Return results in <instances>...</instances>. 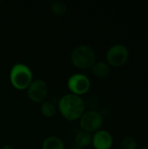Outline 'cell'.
Segmentation results:
<instances>
[{
  "label": "cell",
  "mask_w": 148,
  "mask_h": 149,
  "mask_svg": "<svg viewBox=\"0 0 148 149\" xmlns=\"http://www.w3.org/2000/svg\"><path fill=\"white\" fill-rule=\"evenodd\" d=\"M120 149H139V147L134 138L126 136L120 141Z\"/></svg>",
  "instance_id": "14"
},
{
  "label": "cell",
  "mask_w": 148,
  "mask_h": 149,
  "mask_svg": "<svg viewBox=\"0 0 148 149\" xmlns=\"http://www.w3.org/2000/svg\"><path fill=\"white\" fill-rule=\"evenodd\" d=\"M67 86L72 94L80 96L88 93L91 88V81L85 74L75 73L69 78Z\"/></svg>",
  "instance_id": "6"
},
{
  "label": "cell",
  "mask_w": 148,
  "mask_h": 149,
  "mask_svg": "<svg viewBox=\"0 0 148 149\" xmlns=\"http://www.w3.org/2000/svg\"><path fill=\"white\" fill-rule=\"evenodd\" d=\"M71 62L77 68L86 70L91 69L96 63V54L94 50L85 45H79L71 53Z\"/></svg>",
  "instance_id": "2"
},
{
  "label": "cell",
  "mask_w": 148,
  "mask_h": 149,
  "mask_svg": "<svg viewBox=\"0 0 148 149\" xmlns=\"http://www.w3.org/2000/svg\"><path fill=\"white\" fill-rule=\"evenodd\" d=\"M91 72L93 76H95L99 79H104L110 74L111 67L106 62L99 61V62H96L92 66Z\"/></svg>",
  "instance_id": "9"
},
{
  "label": "cell",
  "mask_w": 148,
  "mask_h": 149,
  "mask_svg": "<svg viewBox=\"0 0 148 149\" xmlns=\"http://www.w3.org/2000/svg\"><path fill=\"white\" fill-rule=\"evenodd\" d=\"M147 40H148V38H147Z\"/></svg>",
  "instance_id": "19"
},
{
  "label": "cell",
  "mask_w": 148,
  "mask_h": 149,
  "mask_svg": "<svg viewBox=\"0 0 148 149\" xmlns=\"http://www.w3.org/2000/svg\"><path fill=\"white\" fill-rule=\"evenodd\" d=\"M69 149H78V148H69Z\"/></svg>",
  "instance_id": "17"
},
{
  "label": "cell",
  "mask_w": 148,
  "mask_h": 149,
  "mask_svg": "<svg viewBox=\"0 0 148 149\" xmlns=\"http://www.w3.org/2000/svg\"><path fill=\"white\" fill-rule=\"evenodd\" d=\"M42 149H65V144L60 138L50 136L43 141Z\"/></svg>",
  "instance_id": "10"
},
{
  "label": "cell",
  "mask_w": 148,
  "mask_h": 149,
  "mask_svg": "<svg viewBox=\"0 0 148 149\" xmlns=\"http://www.w3.org/2000/svg\"><path fill=\"white\" fill-rule=\"evenodd\" d=\"M140 149H148V147H142V148H140Z\"/></svg>",
  "instance_id": "16"
},
{
  "label": "cell",
  "mask_w": 148,
  "mask_h": 149,
  "mask_svg": "<svg viewBox=\"0 0 148 149\" xmlns=\"http://www.w3.org/2000/svg\"><path fill=\"white\" fill-rule=\"evenodd\" d=\"M0 149H13V148L11 146H9V145H4V146H3Z\"/></svg>",
  "instance_id": "15"
},
{
  "label": "cell",
  "mask_w": 148,
  "mask_h": 149,
  "mask_svg": "<svg viewBox=\"0 0 148 149\" xmlns=\"http://www.w3.org/2000/svg\"><path fill=\"white\" fill-rule=\"evenodd\" d=\"M50 9L51 10V12L55 15V16H58V17H62L64 16L66 11H67V8H66V5L62 3V2H58V1H55V2H52L51 3V6H50Z\"/></svg>",
  "instance_id": "12"
},
{
  "label": "cell",
  "mask_w": 148,
  "mask_h": 149,
  "mask_svg": "<svg viewBox=\"0 0 148 149\" xmlns=\"http://www.w3.org/2000/svg\"><path fill=\"white\" fill-rule=\"evenodd\" d=\"M48 87L46 83L42 79H35L27 88L29 99L35 103H43L47 96Z\"/></svg>",
  "instance_id": "7"
},
{
  "label": "cell",
  "mask_w": 148,
  "mask_h": 149,
  "mask_svg": "<svg viewBox=\"0 0 148 149\" xmlns=\"http://www.w3.org/2000/svg\"><path fill=\"white\" fill-rule=\"evenodd\" d=\"M80 127L83 131L87 133L98 132L104 122L102 114L95 110H89L85 112L80 117Z\"/></svg>",
  "instance_id": "5"
},
{
  "label": "cell",
  "mask_w": 148,
  "mask_h": 149,
  "mask_svg": "<svg viewBox=\"0 0 148 149\" xmlns=\"http://www.w3.org/2000/svg\"><path fill=\"white\" fill-rule=\"evenodd\" d=\"M106 58V63L110 66L119 67L127 62L129 58V50L122 44H116L108 49Z\"/></svg>",
  "instance_id": "4"
},
{
  "label": "cell",
  "mask_w": 148,
  "mask_h": 149,
  "mask_svg": "<svg viewBox=\"0 0 148 149\" xmlns=\"http://www.w3.org/2000/svg\"><path fill=\"white\" fill-rule=\"evenodd\" d=\"M11 86L17 90H25L32 82V72L30 67L24 64L14 65L10 72Z\"/></svg>",
  "instance_id": "3"
},
{
  "label": "cell",
  "mask_w": 148,
  "mask_h": 149,
  "mask_svg": "<svg viewBox=\"0 0 148 149\" xmlns=\"http://www.w3.org/2000/svg\"><path fill=\"white\" fill-rule=\"evenodd\" d=\"M1 3H2V1H0V4H1Z\"/></svg>",
  "instance_id": "18"
},
{
  "label": "cell",
  "mask_w": 148,
  "mask_h": 149,
  "mask_svg": "<svg viewBox=\"0 0 148 149\" xmlns=\"http://www.w3.org/2000/svg\"><path fill=\"white\" fill-rule=\"evenodd\" d=\"M58 109L65 119L73 121L80 119L85 113V102L80 96L68 93L59 100Z\"/></svg>",
  "instance_id": "1"
},
{
  "label": "cell",
  "mask_w": 148,
  "mask_h": 149,
  "mask_svg": "<svg viewBox=\"0 0 148 149\" xmlns=\"http://www.w3.org/2000/svg\"><path fill=\"white\" fill-rule=\"evenodd\" d=\"M92 144L95 149H111L113 144V139L109 132L99 130L92 136Z\"/></svg>",
  "instance_id": "8"
},
{
  "label": "cell",
  "mask_w": 148,
  "mask_h": 149,
  "mask_svg": "<svg viewBox=\"0 0 148 149\" xmlns=\"http://www.w3.org/2000/svg\"><path fill=\"white\" fill-rule=\"evenodd\" d=\"M40 110L41 113L46 118H51L56 114V107L51 102L44 101L41 105Z\"/></svg>",
  "instance_id": "13"
},
{
  "label": "cell",
  "mask_w": 148,
  "mask_h": 149,
  "mask_svg": "<svg viewBox=\"0 0 148 149\" xmlns=\"http://www.w3.org/2000/svg\"><path fill=\"white\" fill-rule=\"evenodd\" d=\"M92 136L90 133L85 131H81L78 133L75 136V142L76 145L79 148H87L92 144Z\"/></svg>",
  "instance_id": "11"
}]
</instances>
